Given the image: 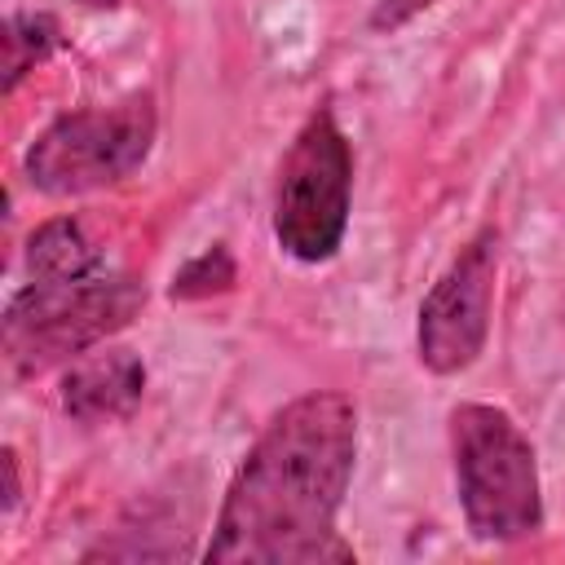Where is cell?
<instances>
[{
	"label": "cell",
	"instance_id": "cell-7",
	"mask_svg": "<svg viewBox=\"0 0 565 565\" xmlns=\"http://www.w3.org/2000/svg\"><path fill=\"white\" fill-rule=\"evenodd\" d=\"M146 393V362L132 349H88L62 380V411L79 424H106L132 415Z\"/></svg>",
	"mask_w": 565,
	"mask_h": 565
},
{
	"label": "cell",
	"instance_id": "cell-13",
	"mask_svg": "<svg viewBox=\"0 0 565 565\" xmlns=\"http://www.w3.org/2000/svg\"><path fill=\"white\" fill-rule=\"evenodd\" d=\"M75 4H88V9H115L119 0H75Z\"/></svg>",
	"mask_w": 565,
	"mask_h": 565
},
{
	"label": "cell",
	"instance_id": "cell-12",
	"mask_svg": "<svg viewBox=\"0 0 565 565\" xmlns=\"http://www.w3.org/2000/svg\"><path fill=\"white\" fill-rule=\"evenodd\" d=\"M4 472H9V494H4V508H13V503H18V455H13V450H4Z\"/></svg>",
	"mask_w": 565,
	"mask_h": 565
},
{
	"label": "cell",
	"instance_id": "cell-11",
	"mask_svg": "<svg viewBox=\"0 0 565 565\" xmlns=\"http://www.w3.org/2000/svg\"><path fill=\"white\" fill-rule=\"evenodd\" d=\"M437 0H371V13H366V26L375 35H393L402 31L406 22H415L419 13H428Z\"/></svg>",
	"mask_w": 565,
	"mask_h": 565
},
{
	"label": "cell",
	"instance_id": "cell-4",
	"mask_svg": "<svg viewBox=\"0 0 565 565\" xmlns=\"http://www.w3.org/2000/svg\"><path fill=\"white\" fill-rule=\"evenodd\" d=\"M159 115L150 93H128L110 106H88L53 119L26 150V181L40 194L75 199L128 181L154 146Z\"/></svg>",
	"mask_w": 565,
	"mask_h": 565
},
{
	"label": "cell",
	"instance_id": "cell-6",
	"mask_svg": "<svg viewBox=\"0 0 565 565\" xmlns=\"http://www.w3.org/2000/svg\"><path fill=\"white\" fill-rule=\"evenodd\" d=\"M494 274H499V234L481 230L419 300L415 344H419V362L433 375H459L481 358L494 309Z\"/></svg>",
	"mask_w": 565,
	"mask_h": 565
},
{
	"label": "cell",
	"instance_id": "cell-3",
	"mask_svg": "<svg viewBox=\"0 0 565 565\" xmlns=\"http://www.w3.org/2000/svg\"><path fill=\"white\" fill-rule=\"evenodd\" d=\"M141 300V282L110 269L62 282L31 278V287H22L4 309V358L13 375H40L132 322Z\"/></svg>",
	"mask_w": 565,
	"mask_h": 565
},
{
	"label": "cell",
	"instance_id": "cell-2",
	"mask_svg": "<svg viewBox=\"0 0 565 565\" xmlns=\"http://www.w3.org/2000/svg\"><path fill=\"white\" fill-rule=\"evenodd\" d=\"M450 459L468 530L481 543H516L543 525L539 459L521 424L490 402L450 411Z\"/></svg>",
	"mask_w": 565,
	"mask_h": 565
},
{
	"label": "cell",
	"instance_id": "cell-5",
	"mask_svg": "<svg viewBox=\"0 0 565 565\" xmlns=\"http://www.w3.org/2000/svg\"><path fill=\"white\" fill-rule=\"evenodd\" d=\"M353 150L331 106H318L282 154L274 190V238L300 265H322L349 230Z\"/></svg>",
	"mask_w": 565,
	"mask_h": 565
},
{
	"label": "cell",
	"instance_id": "cell-8",
	"mask_svg": "<svg viewBox=\"0 0 565 565\" xmlns=\"http://www.w3.org/2000/svg\"><path fill=\"white\" fill-rule=\"evenodd\" d=\"M106 256L102 247L88 238V230L71 216L44 221L31 238H26V274L35 282H62V278H88L102 274Z\"/></svg>",
	"mask_w": 565,
	"mask_h": 565
},
{
	"label": "cell",
	"instance_id": "cell-9",
	"mask_svg": "<svg viewBox=\"0 0 565 565\" xmlns=\"http://www.w3.org/2000/svg\"><path fill=\"white\" fill-rule=\"evenodd\" d=\"M57 49V22L49 13H13L4 22V93L18 88L26 71H35Z\"/></svg>",
	"mask_w": 565,
	"mask_h": 565
},
{
	"label": "cell",
	"instance_id": "cell-1",
	"mask_svg": "<svg viewBox=\"0 0 565 565\" xmlns=\"http://www.w3.org/2000/svg\"><path fill=\"white\" fill-rule=\"evenodd\" d=\"M358 459V406L344 393H305L282 406L238 463L203 561L322 565L353 561L335 521Z\"/></svg>",
	"mask_w": 565,
	"mask_h": 565
},
{
	"label": "cell",
	"instance_id": "cell-10",
	"mask_svg": "<svg viewBox=\"0 0 565 565\" xmlns=\"http://www.w3.org/2000/svg\"><path fill=\"white\" fill-rule=\"evenodd\" d=\"M234 287V256L225 252V243L199 252L190 265L177 269L172 278V296L181 300H199V296H212V291H230Z\"/></svg>",
	"mask_w": 565,
	"mask_h": 565
}]
</instances>
